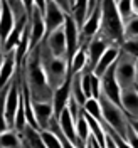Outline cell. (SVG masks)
I'll return each instance as SVG.
<instances>
[{
    "mask_svg": "<svg viewBox=\"0 0 138 148\" xmlns=\"http://www.w3.org/2000/svg\"><path fill=\"white\" fill-rule=\"evenodd\" d=\"M22 81L32 103H52V89L47 84L46 74L42 71L37 47L30 51L22 66Z\"/></svg>",
    "mask_w": 138,
    "mask_h": 148,
    "instance_id": "1",
    "label": "cell"
},
{
    "mask_svg": "<svg viewBox=\"0 0 138 148\" xmlns=\"http://www.w3.org/2000/svg\"><path fill=\"white\" fill-rule=\"evenodd\" d=\"M37 51H39V59H41L42 71L46 74L47 84L51 86L52 91H56L69 77V62L62 57H54L46 47L44 40L37 46Z\"/></svg>",
    "mask_w": 138,
    "mask_h": 148,
    "instance_id": "2",
    "label": "cell"
},
{
    "mask_svg": "<svg viewBox=\"0 0 138 148\" xmlns=\"http://www.w3.org/2000/svg\"><path fill=\"white\" fill-rule=\"evenodd\" d=\"M101 3V25L100 36L106 39L111 46L120 47L123 44V22L116 12L115 2H100Z\"/></svg>",
    "mask_w": 138,
    "mask_h": 148,
    "instance_id": "3",
    "label": "cell"
},
{
    "mask_svg": "<svg viewBox=\"0 0 138 148\" xmlns=\"http://www.w3.org/2000/svg\"><path fill=\"white\" fill-rule=\"evenodd\" d=\"M98 103H100V108H101L103 125H106L115 133H118L123 140H126L128 130H130V123H128V116L123 113L121 106H118V104H115L113 101H110L106 96H103L101 92H100Z\"/></svg>",
    "mask_w": 138,
    "mask_h": 148,
    "instance_id": "4",
    "label": "cell"
},
{
    "mask_svg": "<svg viewBox=\"0 0 138 148\" xmlns=\"http://www.w3.org/2000/svg\"><path fill=\"white\" fill-rule=\"evenodd\" d=\"M115 79L121 91L135 88L137 81V69H135V57L125 54L120 49V56L115 62Z\"/></svg>",
    "mask_w": 138,
    "mask_h": 148,
    "instance_id": "5",
    "label": "cell"
},
{
    "mask_svg": "<svg viewBox=\"0 0 138 148\" xmlns=\"http://www.w3.org/2000/svg\"><path fill=\"white\" fill-rule=\"evenodd\" d=\"M46 39V25H44V14L36 7L29 12V42H30V51H34L42 40Z\"/></svg>",
    "mask_w": 138,
    "mask_h": 148,
    "instance_id": "6",
    "label": "cell"
},
{
    "mask_svg": "<svg viewBox=\"0 0 138 148\" xmlns=\"http://www.w3.org/2000/svg\"><path fill=\"white\" fill-rule=\"evenodd\" d=\"M100 25H101V3L98 2L96 9L91 12V15L88 20L83 24V27L79 29V42L81 46H86L91 39L100 34Z\"/></svg>",
    "mask_w": 138,
    "mask_h": 148,
    "instance_id": "7",
    "label": "cell"
},
{
    "mask_svg": "<svg viewBox=\"0 0 138 148\" xmlns=\"http://www.w3.org/2000/svg\"><path fill=\"white\" fill-rule=\"evenodd\" d=\"M66 22V14L59 9L57 2H46L44 10V25H46V36L61 29Z\"/></svg>",
    "mask_w": 138,
    "mask_h": 148,
    "instance_id": "8",
    "label": "cell"
},
{
    "mask_svg": "<svg viewBox=\"0 0 138 148\" xmlns=\"http://www.w3.org/2000/svg\"><path fill=\"white\" fill-rule=\"evenodd\" d=\"M100 83H101V94L103 96H106L110 101H113L115 104L120 106L121 89H120V86H118V83H116V79H115V64L100 77Z\"/></svg>",
    "mask_w": 138,
    "mask_h": 148,
    "instance_id": "9",
    "label": "cell"
},
{
    "mask_svg": "<svg viewBox=\"0 0 138 148\" xmlns=\"http://www.w3.org/2000/svg\"><path fill=\"white\" fill-rule=\"evenodd\" d=\"M64 37H66V59L69 62L73 59V56L76 54V51L81 47V42H79V29H78V25L74 24V20L69 15H66Z\"/></svg>",
    "mask_w": 138,
    "mask_h": 148,
    "instance_id": "10",
    "label": "cell"
},
{
    "mask_svg": "<svg viewBox=\"0 0 138 148\" xmlns=\"http://www.w3.org/2000/svg\"><path fill=\"white\" fill-rule=\"evenodd\" d=\"M110 46H111L110 42H108L106 39H103L100 34L94 37V39H91V40L86 44V56H88V67H86V69L93 71L94 66L98 64L100 57L104 54V51Z\"/></svg>",
    "mask_w": 138,
    "mask_h": 148,
    "instance_id": "11",
    "label": "cell"
},
{
    "mask_svg": "<svg viewBox=\"0 0 138 148\" xmlns=\"http://www.w3.org/2000/svg\"><path fill=\"white\" fill-rule=\"evenodd\" d=\"M44 44L49 49V52L54 57H62L66 59V37H64V25L61 29H57L54 32H51L49 36H46ZM67 61V59H66Z\"/></svg>",
    "mask_w": 138,
    "mask_h": 148,
    "instance_id": "12",
    "label": "cell"
},
{
    "mask_svg": "<svg viewBox=\"0 0 138 148\" xmlns=\"http://www.w3.org/2000/svg\"><path fill=\"white\" fill-rule=\"evenodd\" d=\"M32 111H34V118L39 130H47L49 128V123L54 120V108H52V103H32Z\"/></svg>",
    "mask_w": 138,
    "mask_h": 148,
    "instance_id": "13",
    "label": "cell"
},
{
    "mask_svg": "<svg viewBox=\"0 0 138 148\" xmlns=\"http://www.w3.org/2000/svg\"><path fill=\"white\" fill-rule=\"evenodd\" d=\"M120 106L130 120H138V92L135 88L121 91Z\"/></svg>",
    "mask_w": 138,
    "mask_h": 148,
    "instance_id": "14",
    "label": "cell"
},
{
    "mask_svg": "<svg viewBox=\"0 0 138 148\" xmlns=\"http://www.w3.org/2000/svg\"><path fill=\"white\" fill-rule=\"evenodd\" d=\"M17 71V62H15V51H10L3 54V61L0 64V91L14 79Z\"/></svg>",
    "mask_w": 138,
    "mask_h": 148,
    "instance_id": "15",
    "label": "cell"
},
{
    "mask_svg": "<svg viewBox=\"0 0 138 148\" xmlns=\"http://www.w3.org/2000/svg\"><path fill=\"white\" fill-rule=\"evenodd\" d=\"M71 98V76L67 77L61 88H57L54 92H52V108H54V118L57 120V116L62 113V110H66L67 106V101Z\"/></svg>",
    "mask_w": 138,
    "mask_h": 148,
    "instance_id": "16",
    "label": "cell"
},
{
    "mask_svg": "<svg viewBox=\"0 0 138 148\" xmlns=\"http://www.w3.org/2000/svg\"><path fill=\"white\" fill-rule=\"evenodd\" d=\"M96 5H98V2H73L69 17L74 20L78 29L83 27V24L88 20V17L91 15L93 10L96 9Z\"/></svg>",
    "mask_w": 138,
    "mask_h": 148,
    "instance_id": "17",
    "label": "cell"
},
{
    "mask_svg": "<svg viewBox=\"0 0 138 148\" xmlns=\"http://www.w3.org/2000/svg\"><path fill=\"white\" fill-rule=\"evenodd\" d=\"M118 56H120V47H118V46H110L108 49H106V51H104V54L100 57L98 64L94 66V69H93V74H94L96 77H101L103 74L106 73V71L110 69L111 66L116 62Z\"/></svg>",
    "mask_w": 138,
    "mask_h": 148,
    "instance_id": "18",
    "label": "cell"
},
{
    "mask_svg": "<svg viewBox=\"0 0 138 148\" xmlns=\"http://www.w3.org/2000/svg\"><path fill=\"white\" fill-rule=\"evenodd\" d=\"M14 30V15L10 10L9 3L2 0V9H0V46H3L5 39Z\"/></svg>",
    "mask_w": 138,
    "mask_h": 148,
    "instance_id": "19",
    "label": "cell"
},
{
    "mask_svg": "<svg viewBox=\"0 0 138 148\" xmlns=\"http://www.w3.org/2000/svg\"><path fill=\"white\" fill-rule=\"evenodd\" d=\"M57 125H59V130L62 131L66 138L69 140L73 145H78V138H76V128H74V121L69 114L67 108L62 110V113L57 116Z\"/></svg>",
    "mask_w": 138,
    "mask_h": 148,
    "instance_id": "20",
    "label": "cell"
},
{
    "mask_svg": "<svg viewBox=\"0 0 138 148\" xmlns=\"http://www.w3.org/2000/svg\"><path fill=\"white\" fill-rule=\"evenodd\" d=\"M88 67V56H86V46H81L76 54L73 56V59L69 61V76L74 74H81Z\"/></svg>",
    "mask_w": 138,
    "mask_h": 148,
    "instance_id": "21",
    "label": "cell"
},
{
    "mask_svg": "<svg viewBox=\"0 0 138 148\" xmlns=\"http://www.w3.org/2000/svg\"><path fill=\"white\" fill-rule=\"evenodd\" d=\"M0 148H22V136L14 130H7L0 135Z\"/></svg>",
    "mask_w": 138,
    "mask_h": 148,
    "instance_id": "22",
    "label": "cell"
},
{
    "mask_svg": "<svg viewBox=\"0 0 138 148\" xmlns=\"http://www.w3.org/2000/svg\"><path fill=\"white\" fill-rule=\"evenodd\" d=\"M74 128H76V138H78V143L86 145V141H88V138H89V126H88V123H86L83 110H81L79 118H78L76 123H74Z\"/></svg>",
    "mask_w": 138,
    "mask_h": 148,
    "instance_id": "23",
    "label": "cell"
},
{
    "mask_svg": "<svg viewBox=\"0 0 138 148\" xmlns=\"http://www.w3.org/2000/svg\"><path fill=\"white\" fill-rule=\"evenodd\" d=\"M83 111L86 114H89L93 120H96L98 123H101L103 125V116H101V108H100V103L98 99H94V98H89V99H86L83 106Z\"/></svg>",
    "mask_w": 138,
    "mask_h": 148,
    "instance_id": "24",
    "label": "cell"
},
{
    "mask_svg": "<svg viewBox=\"0 0 138 148\" xmlns=\"http://www.w3.org/2000/svg\"><path fill=\"white\" fill-rule=\"evenodd\" d=\"M138 39V17L133 15L128 22L123 24V42Z\"/></svg>",
    "mask_w": 138,
    "mask_h": 148,
    "instance_id": "25",
    "label": "cell"
},
{
    "mask_svg": "<svg viewBox=\"0 0 138 148\" xmlns=\"http://www.w3.org/2000/svg\"><path fill=\"white\" fill-rule=\"evenodd\" d=\"M115 5H116V12H118L123 24L128 22L130 18L135 15L133 9H131V0H120V2H115Z\"/></svg>",
    "mask_w": 138,
    "mask_h": 148,
    "instance_id": "26",
    "label": "cell"
},
{
    "mask_svg": "<svg viewBox=\"0 0 138 148\" xmlns=\"http://www.w3.org/2000/svg\"><path fill=\"white\" fill-rule=\"evenodd\" d=\"M9 86H10V83L0 91V135L9 130V125L5 121V96H7V91H9Z\"/></svg>",
    "mask_w": 138,
    "mask_h": 148,
    "instance_id": "27",
    "label": "cell"
},
{
    "mask_svg": "<svg viewBox=\"0 0 138 148\" xmlns=\"http://www.w3.org/2000/svg\"><path fill=\"white\" fill-rule=\"evenodd\" d=\"M41 140H42V145H44L46 148H62L59 138L56 136L52 131H49V130L41 131Z\"/></svg>",
    "mask_w": 138,
    "mask_h": 148,
    "instance_id": "28",
    "label": "cell"
},
{
    "mask_svg": "<svg viewBox=\"0 0 138 148\" xmlns=\"http://www.w3.org/2000/svg\"><path fill=\"white\" fill-rule=\"evenodd\" d=\"M120 49L125 52V54L131 56L138 59V39H133V40H125L123 44L120 46Z\"/></svg>",
    "mask_w": 138,
    "mask_h": 148,
    "instance_id": "29",
    "label": "cell"
},
{
    "mask_svg": "<svg viewBox=\"0 0 138 148\" xmlns=\"http://www.w3.org/2000/svg\"><path fill=\"white\" fill-rule=\"evenodd\" d=\"M126 141L131 148H138V136L133 133V130L130 128L128 130V136H126Z\"/></svg>",
    "mask_w": 138,
    "mask_h": 148,
    "instance_id": "30",
    "label": "cell"
},
{
    "mask_svg": "<svg viewBox=\"0 0 138 148\" xmlns=\"http://www.w3.org/2000/svg\"><path fill=\"white\" fill-rule=\"evenodd\" d=\"M128 123H130V128L133 130V133L138 136V120H130L128 118Z\"/></svg>",
    "mask_w": 138,
    "mask_h": 148,
    "instance_id": "31",
    "label": "cell"
},
{
    "mask_svg": "<svg viewBox=\"0 0 138 148\" xmlns=\"http://www.w3.org/2000/svg\"><path fill=\"white\" fill-rule=\"evenodd\" d=\"M131 9H133V14L138 17V0H131Z\"/></svg>",
    "mask_w": 138,
    "mask_h": 148,
    "instance_id": "32",
    "label": "cell"
},
{
    "mask_svg": "<svg viewBox=\"0 0 138 148\" xmlns=\"http://www.w3.org/2000/svg\"><path fill=\"white\" fill-rule=\"evenodd\" d=\"M106 148H116V145L113 143V140H111L108 135H106Z\"/></svg>",
    "mask_w": 138,
    "mask_h": 148,
    "instance_id": "33",
    "label": "cell"
},
{
    "mask_svg": "<svg viewBox=\"0 0 138 148\" xmlns=\"http://www.w3.org/2000/svg\"><path fill=\"white\" fill-rule=\"evenodd\" d=\"M2 61H3V52H2V46H0V64H2Z\"/></svg>",
    "mask_w": 138,
    "mask_h": 148,
    "instance_id": "34",
    "label": "cell"
},
{
    "mask_svg": "<svg viewBox=\"0 0 138 148\" xmlns=\"http://www.w3.org/2000/svg\"><path fill=\"white\" fill-rule=\"evenodd\" d=\"M135 69H137V74H138V59H135Z\"/></svg>",
    "mask_w": 138,
    "mask_h": 148,
    "instance_id": "35",
    "label": "cell"
},
{
    "mask_svg": "<svg viewBox=\"0 0 138 148\" xmlns=\"http://www.w3.org/2000/svg\"><path fill=\"white\" fill-rule=\"evenodd\" d=\"M135 86H138V74H137V81H135Z\"/></svg>",
    "mask_w": 138,
    "mask_h": 148,
    "instance_id": "36",
    "label": "cell"
},
{
    "mask_svg": "<svg viewBox=\"0 0 138 148\" xmlns=\"http://www.w3.org/2000/svg\"><path fill=\"white\" fill-rule=\"evenodd\" d=\"M135 89H137V92H138V86H135Z\"/></svg>",
    "mask_w": 138,
    "mask_h": 148,
    "instance_id": "37",
    "label": "cell"
},
{
    "mask_svg": "<svg viewBox=\"0 0 138 148\" xmlns=\"http://www.w3.org/2000/svg\"><path fill=\"white\" fill-rule=\"evenodd\" d=\"M0 9H2V0H0Z\"/></svg>",
    "mask_w": 138,
    "mask_h": 148,
    "instance_id": "38",
    "label": "cell"
},
{
    "mask_svg": "<svg viewBox=\"0 0 138 148\" xmlns=\"http://www.w3.org/2000/svg\"><path fill=\"white\" fill-rule=\"evenodd\" d=\"M22 148H25V147H24V141H22Z\"/></svg>",
    "mask_w": 138,
    "mask_h": 148,
    "instance_id": "39",
    "label": "cell"
}]
</instances>
